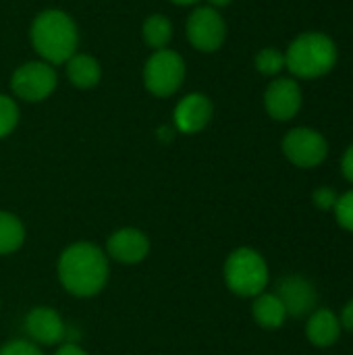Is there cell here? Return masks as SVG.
I'll return each instance as SVG.
<instances>
[{
    "label": "cell",
    "mask_w": 353,
    "mask_h": 355,
    "mask_svg": "<svg viewBox=\"0 0 353 355\" xmlns=\"http://www.w3.org/2000/svg\"><path fill=\"white\" fill-rule=\"evenodd\" d=\"M67 75L75 87L89 89L100 81V64L89 54H73L67 60Z\"/></svg>",
    "instance_id": "2e32d148"
},
{
    "label": "cell",
    "mask_w": 353,
    "mask_h": 355,
    "mask_svg": "<svg viewBox=\"0 0 353 355\" xmlns=\"http://www.w3.org/2000/svg\"><path fill=\"white\" fill-rule=\"evenodd\" d=\"M339 322H341V327H343V329H347V331H352L353 333V300L347 304V306H345V308H343Z\"/></svg>",
    "instance_id": "d4e9b609"
},
{
    "label": "cell",
    "mask_w": 353,
    "mask_h": 355,
    "mask_svg": "<svg viewBox=\"0 0 353 355\" xmlns=\"http://www.w3.org/2000/svg\"><path fill=\"white\" fill-rule=\"evenodd\" d=\"M54 355H87L81 347H77V345H73V343H67V345H62L58 352Z\"/></svg>",
    "instance_id": "484cf974"
},
{
    "label": "cell",
    "mask_w": 353,
    "mask_h": 355,
    "mask_svg": "<svg viewBox=\"0 0 353 355\" xmlns=\"http://www.w3.org/2000/svg\"><path fill=\"white\" fill-rule=\"evenodd\" d=\"M335 214H337V223L343 229L353 233V189L343 193V196H339V200L335 204Z\"/></svg>",
    "instance_id": "44dd1931"
},
{
    "label": "cell",
    "mask_w": 353,
    "mask_h": 355,
    "mask_svg": "<svg viewBox=\"0 0 353 355\" xmlns=\"http://www.w3.org/2000/svg\"><path fill=\"white\" fill-rule=\"evenodd\" d=\"M210 2V6H227V4H231V0H208Z\"/></svg>",
    "instance_id": "4316f807"
},
{
    "label": "cell",
    "mask_w": 353,
    "mask_h": 355,
    "mask_svg": "<svg viewBox=\"0 0 353 355\" xmlns=\"http://www.w3.org/2000/svg\"><path fill=\"white\" fill-rule=\"evenodd\" d=\"M283 152L289 162L302 168H312L318 166L327 154H329V144L322 133L308 129V127H298L289 131L283 139Z\"/></svg>",
    "instance_id": "52a82bcc"
},
{
    "label": "cell",
    "mask_w": 353,
    "mask_h": 355,
    "mask_svg": "<svg viewBox=\"0 0 353 355\" xmlns=\"http://www.w3.org/2000/svg\"><path fill=\"white\" fill-rule=\"evenodd\" d=\"M225 281L235 295L256 297L268 285V266L256 250L239 248L227 258Z\"/></svg>",
    "instance_id": "277c9868"
},
{
    "label": "cell",
    "mask_w": 353,
    "mask_h": 355,
    "mask_svg": "<svg viewBox=\"0 0 353 355\" xmlns=\"http://www.w3.org/2000/svg\"><path fill=\"white\" fill-rule=\"evenodd\" d=\"M173 37V25L166 17L162 15H152L146 19L144 23V40L150 48L154 50H162L169 46Z\"/></svg>",
    "instance_id": "ac0fdd59"
},
{
    "label": "cell",
    "mask_w": 353,
    "mask_h": 355,
    "mask_svg": "<svg viewBox=\"0 0 353 355\" xmlns=\"http://www.w3.org/2000/svg\"><path fill=\"white\" fill-rule=\"evenodd\" d=\"M58 279L62 287L77 297L96 295L106 285L108 260L94 243H73L58 260Z\"/></svg>",
    "instance_id": "6da1fadb"
},
{
    "label": "cell",
    "mask_w": 353,
    "mask_h": 355,
    "mask_svg": "<svg viewBox=\"0 0 353 355\" xmlns=\"http://www.w3.org/2000/svg\"><path fill=\"white\" fill-rule=\"evenodd\" d=\"M108 254L123 264H137L141 262L148 252H150V241L148 237L137 231V229H121L110 235L108 243Z\"/></svg>",
    "instance_id": "4fadbf2b"
},
{
    "label": "cell",
    "mask_w": 353,
    "mask_h": 355,
    "mask_svg": "<svg viewBox=\"0 0 353 355\" xmlns=\"http://www.w3.org/2000/svg\"><path fill=\"white\" fill-rule=\"evenodd\" d=\"M306 335L316 347H331L339 341L341 322L331 310H316L306 324Z\"/></svg>",
    "instance_id": "5bb4252c"
},
{
    "label": "cell",
    "mask_w": 353,
    "mask_h": 355,
    "mask_svg": "<svg viewBox=\"0 0 353 355\" xmlns=\"http://www.w3.org/2000/svg\"><path fill=\"white\" fill-rule=\"evenodd\" d=\"M337 62L335 42L318 31L298 35L285 54V67L302 79H316L327 75Z\"/></svg>",
    "instance_id": "3957f363"
},
{
    "label": "cell",
    "mask_w": 353,
    "mask_h": 355,
    "mask_svg": "<svg viewBox=\"0 0 353 355\" xmlns=\"http://www.w3.org/2000/svg\"><path fill=\"white\" fill-rule=\"evenodd\" d=\"M10 87H12L15 96H19L21 100L40 102L54 92L56 73H54L52 64H48L44 60L25 62L23 67H19L12 73Z\"/></svg>",
    "instance_id": "8992f818"
},
{
    "label": "cell",
    "mask_w": 353,
    "mask_h": 355,
    "mask_svg": "<svg viewBox=\"0 0 353 355\" xmlns=\"http://www.w3.org/2000/svg\"><path fill=\"white\" fill-rule=\"evenodd\" d=\"M227 35V25L218 10L212 6L196 8L187 19V37L196 50L214 52L223 46Z\"/></svg>",
    "instance_id": "ba28073f"
},
{
    "label": "cell",
    "mask_w": 353,
    "mask_h": 355,
    "mask_svg": "<svg viewBox=\"0 0 353 355\" xmlns=\"http://www.w3.org/2000/svg\"><path fill=\"white\" fill-rule=\"evenodd\" d=\"M171 2H175V4H193V2H198V0H171Z\"/></svg>",
    "instance_id": "83f0119b"
},
{
    "label": "cell",
    "mask_w": 353,
    "mask_h": 355,
    "mask_svg": "<svg viewBox=\"0 0 353 355\" xmlns=\"http://www.w3.org/2000/svg\"><path fill=\"white\" fill-rule=\"evenodd\" d=\"M185 77V62L175 50H156L144 67V83L150 94L158 98L173 96Z\"/></svg>",
    "instance_id": "5b68a950"
},
{
    "label": "cell",
    "mask_w": 353,
    "mask_h": 355,
    "mask_svg": "<svg viewBox=\"0 0 353 355\" xmlns=\"http://www.w3.org/2000/svg\"><path fill=\"white\" fill-rule=\"evenodd\" d=\"M77 25L58 8L40 12L31 23V44L48 64L67 62L77 50Z\"/></svg>",
    "instance_id": "7a4b0ae2"
},
{
    "label": "cell",
    "mask_w": 353,
    "mask_h": 355,
    "mask_svg": "<svg viewBox=\"0 0 353 355\" xmlns=\"http://www.w3.org/2000/svg\"><path fill=\"white\" fill-rule=\"evenodd\" d=\"M264 106L268 114L277 121H289L300 112L302 106V89L293 79L281 77L273 81L264 94Z\"/></svg>",
    "instance_id": "30bf717a"
},
{
    "label": "cell",
    "mask_w": 353,
    "mask_h": 355,
    "mask_svg": "<svg viewBox=\"0 0 353 355\" xmlns=\"http://www.w3.org/2000/svg\"><path fill=\"white\" fill-rule=\"evenodd\" d=\"M312 200H314V204H316L320 210H331V208H335L339 196L335 193L333 187H318V189L314 191Z\"/></svg>",
    "instance_id": "603a6c76"
},
{
    "label": "cell",
    "mask_w": 353,
    "mask_h": 355,
    "mask_svg": "<svg viewBox=\"0 0 353 355\" xmlns=\"http://www.w3.org/2000/svg\"><path fill=\"white\" fill-rule=\"evenodd\" d=\"M0 355H44V354H42L33 343L23 341V339H17V341L6 343L4 347H0Z\"/></svg>",
    "instance_id": "7402d4cb"
},
{
    "label": "cell",
    "mask_w": 353,
    "mask_h": 355,
    "mask_svg": "<svg viewBox=\"0 0 353 355\" xmlns=\"http://www.w3.org/2000/svg\"><path fill=\"white\" fill-rule=\"evenodd\" d=\"M212 119V102L204 94L185 96L175 108V125L183 133L202 131Z\"/></svg>",
    "instance_id": "7c38bea8"
},
{
    "label": "cell",
    "mask_w": 353,
    "mask_h": 355,
    "mask_svg": "<svg viewBox=\"0 0 353 355\" xmlns=\"http://www.w3.org/2000/svg\"><path fill=\"white\" fill-rule=\"evenodd\" d=\"M25 229L21 220L8 212H0V256L12 254L23 245Z\"/></svg>",
    "instance_id": "e0dca14e"
},
{
    "label": "cell",
    "mask_w": 353,
    "mask_h": 355,
    "mask_svg": "<svg viewBox=\"0 0 353 355\" xmlns=\"http://www.w3.org/2000/svg\"><path fill=\"white\" fill-rule=\"evenodd\" d=\"M19 123V108L12 98L0 94V139L6 137Z\"/></svg>",
    "instance_id": "ffe728a7"
},
{
    "label": "cell",
    "mask_w": 353,
    "mask_h": 355,
    "mask_svg": "<svg viewBox=\"0 0 353 355\" xmlns=\"http://www.w3.org/2000/svg\"><path fill=\"white\" fill-rule=\"evenodd\" d=\"M25 333L42 345H56L64 339L67 327L62 318L50 308H35L25 318Z\"/></svg>",
    "instance_id": "8fae6325"
},
{
    "label": "cell",
    "mask_w": 353,
    "mask_h": 355,
    "mask_svg": "<svg viewBox=\"0 0 353 355\" xmlns=\"http://www.w3.org/2000/svg\"><path fill=\"white\" fill-rule=\"evenodd\" d=\"M285 67V54L277 48H264L256 54V69L264 75H277Z\"/></svg>",
    "instance_id": "d6986e66"
},
{
    "label": "cell",
    "mask_w": 353,
    "mask_h": 355,
    "mask_svg": "<svg viewBox=\"0 0 353 355\" xmlns=\"http://www.w3.org/2000/svg\"><path fill=\"white\" fill-rule=\"evenodd\" d=\"M252 314H254V320L262 329H279V327H283V322L287 318V310H285L283 302L277 297V293L256 295V302L252 306Z\"/></svg>",
    "instance_id": "9a60e30c"
},
{
    "label": "cell",
    "mask_w": 353,
    "mask_h": 355,
    "mask_svg": "<svg viewBox=\"0 0 353 355\" xmlns=\"http://www.w3.org/2000/svg\"><path fill=\"white\" fill-rule=\"evenodd\" d=\"M277 297L283 302L287 316H293V318H302L310 314L318 302V293L314 285L306 277H300V275H289L281 279L277 285Z\"/></svg>",
    "instance_id": "9c48e42d"
},
{
    "label": "cell",
    "mask_w": 353,
    "mask_h": 355,
    "mask_svg": "<svg viewBox=\"0 0 353 355\" xmlns=\"http://www.w3.org/2000/svg\"><path fill=\"white\" fill-rule=\"evenodd\" d=\"M341 171L345 175V179L353 183V144L347 148V152L343 154V160H341Z\"/></svg>",
    "instance_id": "cb8c5ba5"
}]
</instances>
